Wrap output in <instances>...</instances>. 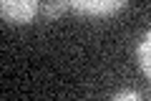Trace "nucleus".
<instances>
[{"mask_svg":"<svg viewBox=\"0 0 151 101\" xmlns=\"http://www.w3.org/2000/svg\"><path fill=\"white\" fill-rule=\"evenodd\" d=\"M40 10V0H0V13L13 25L33 23Z\"/></svg>","mask_w":151,"mask_h":101,"instance_id":"obj_1","label":"nucleus"},{"mask_svg":"<svg viewBox=\"0 0 151 101\" xmlns=\"http://www.w3.org/2000/svg\"><path fill=\"white\" fill-rule=\"evenodd\" d=\"M129 0H68L70 10L81 13V15H91V18H106V15H116L119 10H124Z\"/></svg>","mask_w":151,"mask_h":101,"instance_id":"obj_2","label":"nucleus"},{"mask_svg":"<svg viewBox=\"0 0 151 101\" xmlns=\"http://www.w3.org/2000/svg\"><path fill=\"white\" fill-rule=\"evenodd\" d=\"M136 61H139L141 73L151 81V28L141 36V41H139V48H136Z\"/></svg>","mask_w":151,"mask_h":101,"instance_id":"obj_3","label":"nucleus"},{"mask_svg":"<svg viewBox=\"0 0 151 101\" xmlns=\"http://www.w3.org/2000/svg\"><path fill=\"white\" fill-rule=\"evenodd\" d=\"M68 8H70L68 0H48V3H45V8H43V15L48 18V20H55V18H60Z\"/></svg>","mask_w":151,"mask_h":101,"instance_id":"obj_4","label":"nucleus"},{"mask_svg":"<svg viewBox=\"0 0 151 101\" xmlns=\"http://www.w3.org/2000/svg\"><path fill=\"white\" fill-rule=\"evenodd\" d=\"M139 101L141 99V94L139 91H134V89H124V91H119V94H113V101Z\"/></svg>","mask_w":151,"mask_h":101,"instance_id":"obj_5","label":"nucleus"}]
</instances>
